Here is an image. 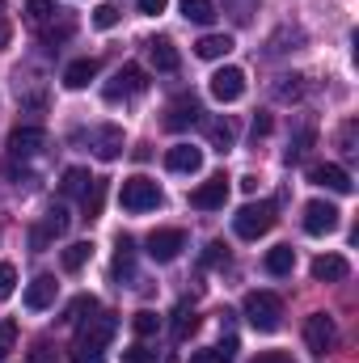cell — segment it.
Masks as SVG:
<instances>
[{"instance_id": "7dc6e473", "label": "cell", "mask_w": 359, "mask_h": 363, "mask_svg": "<svg viewBox=\"0 0 359 363\" xmlns=\"http://www.w3.org/2000/svg\"><path fill=\"white\" fill-rule=\"evenodd\" d=\"M9 38H13V26H9V21H4V17H0V51H4V47H9Z\"/></svg>"}, {"instance_id": "f546056e", "label": "cell", "mask_w": 359, "mask_h": 363, "mask_svg": "<svg viewBox=\"0 0 359 363\" xmlns=\"http://www.w3.org/2000/svg\"><path fill=\"white\" fill-rule=\"evenodd\" d=\"M81 199H85V220H97V216H101V203H106V182L93 178L89 190H85Z\"/></svg>"}, {"instance_id": "8d00e7d4", "label": "cell", "mask_w": 359, "mask_h": 363, "mask_svg": "<svg viewBox=\"0 0 359 363\" xmlns=\"http://www.w3.org/2000/svg\"><path fill=\"white\" fill-rule=\"evenodd\" d=\"M123 363H157V351H153L148 342H136V347L123 351Z\"/></svg>"}, {"instance_id": "9a60e30c", "label": "cell", "mask_w": 359, "mask_h": 363, "mask_svg": "<svg viewBox=\"0 0 359 363\" xmlns=\"http://www.w3.org/2000/svg\"><path fill=\"white\" fill-rule=\"evenodd\" d=\"M165 169H170V174H199V169H203V148H194V144L170 148V152H165Z\"/></svg>"}, {"instance_id": "ac0fdd59", "label": "cell", "mask_w": 359, "mask_h": 363, "mask_svg": "<svg viewBox=\"0 0 359 363\" xmlns=\"http://www.w3.org/2000/svg\"><path fill=\"white\" fill-rule=\"evenodd\" d=\"M351 267H347V258L343 254H321V258H313V279L317 283H338V279H347Z\"/></svg>"}, {"instance_id": "83f0119b", "label": "cell", "mask_w": 359, "mask_h": 363, "mask_svg": "<svg viewBox=\"0 0 359 363\" xmlns=\"http://www.w3.org/2000/svg\"><path fill=\"white\" fill-rule=\"evenodd\" d=\"M89 169H81V165H72V169H64V182H60V190L64 194H85L89 190Z\"/></svg>"}, {"instance_id": "52a82bcc", "label": "cell", "mask_w": 359, "mask_h": 363, "mask_svg": "<svg viewBox=\"0 0 359 363\" xmlns=\"http://www.w3.org/2000/svg\"><path fill=\"white\" fill-rule=\"evenodd\" d=\"M334 228H338V207L334 203H321V199L304 203V233L309 237H330Z\"/></svg>"}, {"instance_id": "e0dca14e", "label": "cell", "mask_w": 359, "mask_h": 363, "mask_svg": "<svg viewBox=\"0 0 359 363\" xmlns=\"http://www.w3.org/2000/svg\"><path fill=\"white\" fill-rule=\"evenodd\" d=\"M93 152H97L101 161H114V157L123 152V127H114V123L93 127Z\"/></svg>"}, {"instance_id": "8fae6325", "label": "cell", "mask_w": 359, "mask_h": 363, "mask_svg": "<svg viewBox=\"0 0 359 363\" xmlns=\"http://www.w3.org/2000/svg\"><path fill=\"white\" fill-rule=\"evenodd\" d=\"M241 93H245V72H241V68L228 64V68H220V72L211 77V97H216V101L228 106V101H237Z\"/></svg>"}, {"instance_id": "74e56055", "label": "cell", "mask_w": 359, "mask_h": 363, "mask_svg": "<svg viewBox=\"0 0 359 363\" xmlns=\"http://www.w3.org/2000/svg\"><path fill=\"white\" fill-rule=\"evenodd\" d=\"M275 97H279V101H296V97H300V77H279Z\"/></svg>"}, {"instance_id": "30bf717a", "label": "cell", "mask_w": 359, "mask_h": 363, "mask_svg": "<svg viewBox=\"0 0 359 363\" xmlns=\"http://www.w3.org/2000/svg\"><path fill=\"white\" fill-rule=\"evenodd\" d=\"M224 199H228V178L224 174L207 178L203 186L190 190V207H199V211H216V207H224Z\"/></svg>"}, {"instance_id": "4316f807", "label": "cell", "mask_w": 359, "mask_h": 363, "mask_svg": "<svg viewBox=\"0 0 359 363\" xmlns=\"http://www.w3.org/2000/svg\"><path fill=\"white\" fill-rule=\"evenodd\" d=\"M194 330H199V317H194V308H190V304H178V313H174V338H178V342H186Z\"/></svg>"}, {"instance_id": "d6986e66", "label": "cell", "mask_w": 359, "mask_h": 363, "mask_svg": "<svg viewBox=\"0 0 359 363\" xmlns=\"http://www.w3.org/2000/svg\"><path fill=\"white\" fill-rule=\"evenodd\" d=\"M148 60H153V68L157 72H178V47L170 43V38H153L148 43Z\"/></svg>"}, {"instance_id": "2e32d148", "label": "cell", "mask_w": 359, "mask_h": 363, "mask_svg": "<svg viewBox=\"0 0 359 363\" xmlns=\"http://www.w3.org/2000/svg\"><path fill=\"white\" fill-rule=\"evenodd\" d=\"M55 291H60V283H55L51 274H38V279L26 287V308H30V313L51 308V304H55Z\"/></svg>"}, {"instance_id": "484cf974", "label": "cell", "mask_w": 359, "mask_h": 363, "mask_svg": "<svg viewBox=\"0 0 359 363\" xmlns=\"http://www.w3.org/2000/svg\"><path fill=\"white\" fill-rule=\"evenodd\" d=\"M207 135H211V144H216L220 152H228V148H233V140H237V131H233V123H228V118H211V123H207Z\"/></svg>"}, {"instance_id": "9c48e42d", "label": "cell", "mask_w": 359, "mask_h": 363, "mask_svg": "<svg viewBox=\"0 0 359 363\" xmlns=\"http://www.w3.org/2000/svg\"><path fill=\"white\" fill-rule=\"evenodd\" d=\"M334 338H338V330H334V321H330L326 313H313V317L304 321V342H309L313 355H326V351L334 347Z\"/></svg>"}, {"instance_id": "f6af8a7d", "label": "cell", "mask_w": 359, "mask_h": 363, "mask_svg": "<svg viewBox=\"0 0 359 363\" xmlns=\"http://www.w3.org/2000/svg\"><path fill=\"white\" fill-rule=\"evenodd\" d=\"M51 359V347L47 342H34V363H47Z\"/></svg>"}, {"instance_id": "7a4b0ae2", "label": "cell", "mask_w": 359, "mask_h": 363, "mask_svg": "<svg viewBox=\"0 0 359 363\" xmlns=\"http://www.w3.org/2000/svg\"><path fill=\"white\" fill-rule=\"evenodd\" d=\"M118 203H123V211H131V216H140V211H157V207H161V186H157L153 178H144V174H136V178L123 182Z\"/></svg>"}, {"instance_id": "bcb514c9", "label": "cell", "mask_w": 359, "mask_h": 363, "mask_svg": "<svg viewBox=\"0 0 359 363\" xmlns=\"http://www.w3.org/2000/svg\"><path fill=\"white\" fill-rule=\"evenodd\" d=\"M72 363H101V355H93V351H72Z\"/></svg>"}, {"instance_id": "d590c367", "label": "cell", "mask_w": 359, "mask_h": 363, "mask_svg": "<svg viewBox=\"0 0 359 363\" xmlns=\"http://www.w3.org/2000/svg\"><path fill=\"white\" fill-rule=\"evenodd\" d=\"M203 267H228V245L224 241H211L203 250Z\"/></svg>"}, {"instance_id": "5b68a950", "label": "cell", "mask_w": 359, "mask_h": 363, "mask_svg": "<svg viewBox=\"0 0 359 363\" xmlns=\"http://www.w3.org/2000/svg\"><path fill=\"white\" fill-rule=\"evenodd\" d=\"M144 85H148V81H144V68H140V64H123V68L101 85V97H106V101H127V97L144 93Z\"/></svg>"}, {"instance_id": "44dd1931", "label": "cell", "mask_w": 359, "mask_h": 363, "mask_svg": "<svg viewBox=\"0 0 359 363\" xmlns=\"http://www.w3.org/2000/svg\"><path fill=\"white\" fill-rule=\"evenodd\" d=\"M93 77H97V60H72V64L64 68V85H68V89H85Z\"/></svg>"}, {"instance_id": "6da1fadb", "label": "cell", "mask_w": 359, "mask_h": 363, "mask_svg": "<svg viewBox=\"0 0 359 363\" xmlns=\"http://www.w3.org/2000/svg\"><path fill=\"white\" fill-rule=\"evenodd\" d=\"M245 321L258 330V334H275L283 325V300L275 291H250L245 296Z\"/></svg>"}, {"instance_id": "f35d334b", "label": "cell", "mask_w": 359, "mask_h": 363, "mask_svg": "<svg viewBox=\"0 0 359 363\" xmlns=\"http://www.w3.org/2000/svg\"><path fill=\"white\" fill-rule=\"evenodd\" d=\"M17 291V271H13V262H0V300H9Z\"/></svg>"}, {"instance_id": "7c38bea8", "label": "cell", "mask_w": 359, "mask_h": 363, "mask_svg": "<svg viewBox=\"0 0 359 363\" xmlns=\"http://www.w3.org/2000/svg\"><path fill=\"white\" fill-rule=\"evenodd\" d=\"M309 182H313V186H326V190H334V194H351V190H355L351 174H347L343 165H330V161H326V165H313V169H309Z\"/></svg>"}, {"instance_id": "277c9868", "label": "cell", "mask_w": 359, "mask_h": 363, "mask_svg": "<svg viewBox=\"0 0 359 363\" xmlns=\"http://www.w3.org/2000/svg\"><path fill=\"white\" fill-rule=\"evenodd\" d=\"M114 330H118L114 313H97V317L85 321V330H81V338H77V347H72V351H93V355H101V351L110 347Z\"/></svg>"}, {"instance_id": "60d3db41", "label": "cell", "mask_w": 359, "mask_h": 363, "mask_svg": "<svg viewBox=\"0 0 359 363\" xmlns=\"http://www.w3.org/2000/svg\"><path fill=\"white\" fill-rule=\"evenodd\" d=\"M338 148L347 152V157H355V123H343V131H338Z\"/></svg>"}, {"instance_id": "7bdbcfd3", "label": "cell", "mask_w": 359, "mask_h": 363, "mask_svg": "<svg viewBox=\"0 0 359 363\" xmlns=\"http://www.w3.org/2000/svg\"><path fill=\"white\" fill-rule=\"evenodd\" d=\"M254 363H296L292 355H283V351H267V355H258Z\"/></svg>"}, {"instance_id": "8992f818", "label": "cell", "mask_w": 359, "mask_h": 363, "mask_svg": "<svg viewBox=\"0 0 359 363\" xmlns=\"http://www.w3.org/2000/svg\"><path fill=\"white\" fill-rule=\"evenodd\" d=\"M144 250H148L153 262H174L182 250H186V233L182 228H153L148 241H144Z\"/></svg>"}, {"instance_id": "ee69618b", "label": "cell", "mask_w": 359, "mask_h": 363, "mask_svg": "<svg viewBox=\"0 0 359 363\" xmlns=\"http://www.w3.org/2000/svg\"><path fill=\"white\" fill-rule=\"evenodd\" d=\"M258 135H270V114H258V118H254V140H258Z\"/></svg>"}, {"instance_id": "ffe728a7", "label": "cell", "mask_w": 359, "mask_h": 363, "mask_svg": "<svg viewBox=\"0 0 359 363\" xmlns=\"http://www.w3.org/2000/svg\"><path fill=\"white\" fill-rule=\"evenodd\" d=\"M233 47H237V43H233L228 34H203V38L194 43V55H199V60H220V55H228Z\"/></svg>"}, {"instance_id": "ba28073f", "label": "cell", "mask_w": 359, "mask_h": 363, "mask_svg": "<svg viewBox=\"0 0 359 363\" xmlns=\"http://www.w3.org/2000/svg\"><path fill=\"white\" fill-rule=\"evenodd\" d=\"M68 224H72V220H68V207H51V211L43 216V224L30 233V245H34V250H47L55 237H64V233H68Z\"/></svg>"}, {"instance_id": "4fadbf2b", "label": "cell", "mask_w": 359, "mask_h": 363, "mask_svg": "<svg viewBox=\"0 0 359 363\" xmlns=\"http://www.w3.org/2000/svg\"><path fill=\"white\" fill-rule=\"evenodd\" d=\"M199 114H203L199 97H194V93H182L178 101L165 110V127H170V131H186L190 123H199Z\"/></svg>"}, {"instance_id": "4dcf8cb0", "label": "cell", "mask_w": 359, "mask_h": 363, "mask_svg": "<svg viewBox=\"0 0 359 363\" xmlns=\"http://www.w3.org/2000/svg\"><path fill=\"white\" fill-rule=\"evenodd\" d=\"M131 330H136V334H140V338H153V334H157V330H161V317H157V313H153V308H140V313H136V317H131Z\"/></svg>"}, {"instance_id": "1f68e13d", "label": "cell", "mask_w": 359, "mask_h": 363, "mask_svg": "<svg viewBox=\"0 0 359 363\" xmlns=\"http://www.w3.org/2000/svg\"><path fill=\"white\" fill-rule=\"evenodd\" d=\"M21 13L38 26V21H47V17H55L60 9H55V0H26V4H21Z\"/></svg>"}, {"instance_id": "d6a6232c", "label": "cell", "mask_w": 359, "mask_h": 363, "mask_svg": "<svg viewBox=\"0 0 359 363\" xmlns=\"http://www.w3.org/2000/svg\"><path fill=\"white\" fill-rule=\"evenodd\" d=\"M72 30H77V21H72V17L64 13V17H60V26H51V30H43V43H47V47H55V43H64V38H72Z\"/></svg>"}, {"instance_id": "603a6c76", "label": "cell", "mask_w": 359, "mask_h": 363, "mask_svg": "<svg viewBox=\"0 0 359 363\" xmlns=\"http://www.w3.org/2000/svg\"><path fill=\"white\" fill-rule=\"evenodd\" d=\"M114 274L118 279H136V245L127 237H118V250H114Z\"/></svg>"}, {"instance_id": "ab89813d", "label": "cell", "mask_w": 359, "mask_h": 363, "mask_svg": "<svg viewBox=\"0 0 359 363\" xmlns=\"http://www.w3.org/2000/svg\"><path fill=\"white\" fill-rule=\"evenodd\" d=\"M17 347V321H0V359Z\"/></svg>"}, {"instance_id": "cb8c5ba5", "label": "cell", "mask_w": 359, "mask_h": 363, "mask_svg": "<svg viewBox=\"0 0 359 363\" xmlns=\"http://www.w3.org/2000/svg\"><path fill=\"white\" fill-rule=\"evenodd\" d=\"M292 267H296V250L292 245H275L267 254V271L270 274H292Z\"/></svg>"}, {"instance_id": "3957f363", "label": "cell", "mask_w": 359, "mask_h": 363, "mask_svg": "<svg viewBox=\"0 0 359 363\" xmlns=\"http://www.w3.org/2000/svg\"><path fill=\"white\" fill-rule=\"evenodd\" d=\"M275 228V203H245L237 216H233V233L241 241H258Z\"/></svg>"}, {"instance_id": "d4e9b609", "label": "cell", "mask_w": 359, "mask_h": 363, "mask_svg": "<svg viewBox=\"0 0 359 363\" xmlns=\"http://www.w3.org/2000/svg\"><path fill=\"white\" fill-rule=\"evenodd\" d=\"M89 258H93V241H77V245H68V250L60 254L64 271H81V267H85Z\"/></svg>"}, {"instance_id": "f1b7e54d", "label": "cell", "mask_w": 359, "mask_h": 363, "mask_svg": "<svg viewBox=\"0 0 359 363\" xmlns=\"http://www.w3.org/2000/svg\"><path fill=\"white\" fill-rule=\"evenodd\" d=\"M237 351V338H224V347H211V351H194L190 363H228Z\"/></svg>"}, {"instance_id": "e575fe53", "label": "cell", "mask_w": 359, "mask_h": 363, "mask_svg": "<svg viewBox=\"0 0 359 363\" xmlns=\"http://www.w3.org/2000/svg\"><path fill=\"white\" fill-rule=\"evenodd\" d=\"M118 17H123V9H118V4H97L93 26H97V30H114V26H118Z\"/></svg>"}, {"instance_id": "5bb4252c", "label": "cell", "mask_w": 359, "mask_h": 363, "mask_svg": "<svg viewBox=\"0 0 359 363\" xmlns=\"http://www.w3.org/2000/svg\"><path fill=\"white\" fill-rule=\"evenodd\" d=\"M43 148H47V131L43 127H17L9 135V152L13 157H38Z\"/></svg>"}, {"instance_id": "b9f144b4", "label": "cell", "mask_w": 359, "mask_h": 363, "mask_svg": "<svg viewBox=\"0 0 359 363\" xmlns=\"http://www.w3.org/2000/svg\"><path fill=\"white\" fill-rule=\"evenodd\" d=\"M170 9V0H140V13H148V17H161Z\"/></svg>"}, {"instance_id": "7402d4cb", "label": "cell", "mask_w": 359, "mask_h": 363, "mask_svg": "<svg viewBox=\"0 0 359 363\" xmlns=\"http://www.w3.org/2000/svg\"><path fill=\"white\" fill-rule=\"evenodd\" d=\"M182 17L194 26H211L216 21V0H182Z\"/></svg>"}, {"instance_id": "836d02e7", "label": "cell", "mask_w": 359, "mask_h": 363, "mask_svg": "<svg viewBox=\"0 0 359 363\" xmlns=\"http://www.w3.org/2000/svg\"><path fill=\"white\" fill-rule=\"evenodd\" d=\"M85 313H97V300H93V296H77V300L68 304V317H64V321H72V325H77V321H89Z\"/></svg>"}]
</instances>
